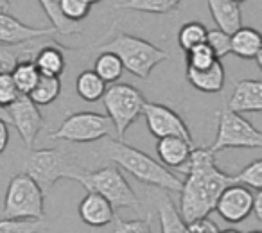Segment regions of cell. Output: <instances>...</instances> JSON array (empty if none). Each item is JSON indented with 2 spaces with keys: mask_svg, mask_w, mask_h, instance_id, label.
Listing matches in <instances>:
<instances>
[{
  "mask_svg": "<svg viewBox=\"0 0 262 233\" xmlns=\"http://www.w3.org/2000/svg\"><path fill=\"white\" fill-rule=\"evenodd\" d=\"M183 172L187 178L180 189V215L185 222L208 217L219 194L232 185V174L217 167L215 154L208 147L192 149Z\"/></svg>",
  "mask_w": 262,
  "mask_h": 233,
  "instance_id": "1",
  "label": "cell"
},
{
  "mask_svg": "<svg viewBox=\"0 0 262 233\" xmlns=\"http://www.w3.org/2000/svg\"><path fill=\"white\" fill-rule=\"evenodd\" d=\"M102 154L112 161L113 165L129 172L133 178L146 185L157 187V189L167 190V192H180L182 189V179L172 174L167 167L151 158L149 154L142 153L137 147H131L124 144L122 140L110 138L101 147Z\"/></svg>",
  "mask_w": 262,
  "mask_h": 233,
  "instance_id": "2",
  "label": "cell"
},
{
  "mask_svg": "<svg viewBox=\"0 0 262 233\" xmlns=\"http://www.w3.org/2000/svg\"><path fill=\"white\" fill-rule=\"evenodd\" d=\"M97 51L115 54L124 68L140 79H147L155 66L169 58L167 51L139 36L122 33V31H119L110 41L99 45Z\"/></svg>",
  "mask_w": 262,
  "mask_h": 233,
  "instance_id": "3",
  "label": "cell"
},
{
  "mask_svg": "<svg viewBox=\"0 0 262 233\" xmlns=\"http://www.w3.org/2000/svg\"><path fill=\"white\" fill-rule=\"evenodd\" d=\"M84 171L76 156L63 149H36L24 161V174L31 176L45 190L52 189L59 179H76Z\"/></svg>",
  "mask_w": 262,
  "mask_h": 233,
  "instance_id": "4",
  "label": "cell"
},
{
  "mask_svg": "<svg viewBox=\"0 0 262 233\" xmlns=\"http://www.w3.org/2000/svg\"><path fill=\"white\" fill-rule=\"evenodd\" d=\"M88 192L102 196L113 208H139L140 199L117 165L110 164L97 171H81L76 178Z\"/></svg>",
  "mask_w": 262,
  "mask_h": 233,
  "instance_id": "5",
  "label": "cell"
},
{
  "mask_svg": "<svg viewBox=\"0 0 262 233\" xmlns=\"http://www.w3.org/2000/svg\"><path fill=\"white\" fill-rule=\"evenodd\" d=\"M102 102H104L106 116L119 135V140H122L129 126L142 115L146 99L139 88L126 83H115L106 88Z\"/></svg>",
  "mask_w": 262,
  "mask_h": 233,
  "instance_id": "6",
  "label": "cell"
},
{
  "mask_svg": "<svg viewBox=\"0 0 262 233\" xmlns=\"http://www.w3.org/2000/svg\"><path fill=\"white\" fill-rule=\"evenodd\" d=\"M45 192L31 176L16 174L11 178L4 197V217L8 219H43Z\"/></svg>",
  "mask_w": 262,
  "mask_h": 233,
  "instance_id": "7",
  "label": "cell"
},
{
  "mask_svg": "<svg viewBox=\"0 0 262 233\" xmlns=\"http://www.w3.org/2000/svg\"><path fill=\"white\" fill-rule=\"evenodd\" d=\"M262 133L243 115L221 108L217 113V135L208 149L214 154L225 149H260Z\"/></svg>",
  "mask_w": 262,
  "mask_h": 233,
  "instance_id": "8",
  "label": "cell"
},
{
  "mask_svg": "<svg viewBox=\"0 0 262 233\" xmlns=\"http://www.w3.org/2000/svg\"><path fill=\"white\" fill-rule=\"evenodd\" d=\"M112 122L106 115L94 111H77L67 116L61 126L54 133H51V140L90 144L101 138H108L112 135Z\"/></svg>",
  "mask_w": 262,
  "mask_h": 233,
  "instance_id": "9",
  "label": "cell"
},
{
  "mask_svg": "<svg viewBox=\"0 0 262 233\" xmlns=\"http://www.w3.org/2000/svg\"><path fill=\"white\" fill-rule=\"evenodd\" d=\"M142 115L146 119V124L149 133L155 138H165V136H180L189 142H192L189 126L185 124L182 116L171 109L169 106L160 102H144Z\"/></svg>",
  "mask_w": 262,
  "mask_h": 233,
  "instance_id": "10",
  "label": "cell"
},
{
  "mask_svg": "<svg viewBox=\"0 0 262 233\" xmlns=\"http://www.w3.org/2000/svg\"><path fill=\"white\" fill-rule=\"evenodd\" d=\"M8 113L9 124L15 126V129L18 131L20 138L24 140L27 149L33 151L34 140H36L38 133L45 126L40 106L34 104L27 95H18V99L8 106Z\"/></svg>",
  "mask_w": 262,
  "mask_h": 233,
  "instance_id": "11",
  "label": "cell"
},
{
  "mask_svg": "<svg viewBox=\"0 0 262 233\" xmlns=\"http://www.w3.org/2000/svg\"><path fill=\"white\" fill-rule=\"evenodd\" d=\"M251 203H253V190L232 183L219 194L214 210L226 222L237 224L251 214Z\"/></svg>",
  "mask_w": 262,
  "mask_h": 233,
  "instance_id": "12",
  "label": "cell"
},
{
  "mask_svg": "<svg viewBox=\"0 0 262 233\" xmlns=\"http://www.w3.org/2000/svg\"><path fill=\"white\" fill-rule=\"evenodd\" d=\"M56 33L52 27H33L16 20L9 13L0 11V45H22L27 41L52 38Z\"/></svg>",
  "mask_w": 262,
  "mask_h": 233,
  "instance_id": "13",
  "label": "cell"
},
{
  "mask_svg": "<svg viewBox=\"0 0 262 233\" xmlns=\"http://www.w3.org/2000/svg\"><path fill=\"white\" fill-rule=\"evenodd\" d=\"M226 108L235 113L262 111V83L258 79H243L233 86Z\"/></svg>",
  "mask_w": 262,
  "mask_h": 233,
  "instance_id": "14",
  "label": "cell"
},
{
  "mask_svg": "<svg viewBox=\"0 0 262 233\" xmlns=\"http://www.w3.org/2000/svg\"><path fill=\"white\" fill-rule=\"evenodd\" d=\"M79 217L90 228H106L115 217V208L102 196L88 192L79 203Z\"/></svg>",
  "mask_w": 262,
  "mask_h": 233,
  "instance_id": "15",
  "label": "cell"
},
{
  "mask_svg": "<svg viewBox=\"0 0 262 233\" xmlns=\"http://www.w3.org/2000/svg\"><path fill=\"white\" fill-rule=\"evenodd\" d=\"M192 142L180 136H165L158 138L157 144V154L160 158V164L169 169H178L183 172L187 161L192 153Z\"/></svg>",
  "mask_w": 262,
  "mask_h": 233,
  "instance_id": "16",
  "label": "cell"
},
{
  "mask_svg": "<svg viewBox=\"0 0 262 233\" xmlns=\"http://www.w3.org/2000/svg\"><path fill=\"white\" fill-rule=\"evenodd\" d=\"M208 11L217 29L226 34H233L243 27V11L233 0H207Z\"/></svg>",
  "mask_w": 262,
  "mask_h": 233,
  "instance_id": "17",
  "label": "cell"
},
{
  "mask_svg": "<svg viewBox=\"0 0 262 233\" xmlns=\"http://www.w3.org/2000/svg\"><path fill=\"white\" fill-rule=\"evenodd\" d=\"M225 66L219 59L203 70L187 68V81L190 83V86L203 91V94H219L225 86Z\"/></svg>",
  "mask_w": 262,
  "mask_h": 233,
  "instance_id": "18",
  "label": "cell"
},
{
  "mask_svg": "<svg viewBox=\"0 0 262 233\" xmlns=\"http://www.w3.org/2000/svg\"><path fill=\"white\" fill-rule=\"evenodd\" d=\"M33 63L36 65L38 72L41 76L49 77H61L65 72V56H63V47H59L56 41L47 40L38 52L34 54Z\"/></svg>",
  "mask_w": 262,
  "mask_h": 233,
  "instance_id": "19",
  "label": "cell"
},
{
  "mask_svg": "<svg viewBox=\"0 0 262 233\" xmlns=\"http://www.w3.org/2000/svg\"><path fill=\"white\" fill-rule=\"evenodd\" d=\"M230 54L241 59H257L262 54V38L257 29L241 27L230 34Z\"/></svg>",
  "mask_w": 262,
  "mask_h": 233,
  "instance_id": "20",
  "label": "cell"
},
{
  "mask_svg": "<svg viewBox=\"0 0 262 233\" xmlns=\"http://www.w3.org/2000/svg\"><path fill=\"white\" fill-rule=\"evenodd\" d=\"M160 217V233H185L187 222L182 219L174 201L169 196H162L157 204Z\"/></svg>",
  "mask_w": 262,
  "mask_h": 233,
  "instance_id": "21",
  "label": "cell"
},
{
  "mask_svg": "<svg viewBox=\"0 0 262 233\" xmlns=\"http://www.w3.org/2000/svg\"><path fill=\"white\" fill-rule=\"evenodd\" d=\"M43 9V13L47 15V18L51 20L52 29L61 36H70V34L81 33V24L70 22L63 16L61 13V0H38Z\"/></svg>",
  "mask_w": 262,
  "mask_h": 233,
  "instance_id": "22",
  "label": "cell"
},
{
  "mask_svg": "<svg viewBox=\"0 0 262 233\" xmlns=\"http://www.w3.org/2000/svg\"><path fill=\"white\" fill-rule=\"evenodd\" d=\"M76 91L83 101L97 102L102 99L106 91V83L94 72V70H84L76 79Z\"/></svg>",
  "mask_w": 262,
  "mask_h": 233,
  "instance_id": "23",
  "label": "cell"
},
{
  "mask_svg": "<svg viewBox=\"0 0 262 233\" xmlns=\"http://www.w3.org/2000/svg\"><path fill=\"white\" fill-rule=\"evenodd\" d=\"M182 0H124L115 4L117 9H129L139 13H151V15H167L178 9Z\"/></svg>",
  "mask_w": 262,
  "mask_h": 233,
  "instance_id": "24",
  "label": "cell"
},
{
  "mask_svg": "<svg viewBox=\"0 0 262 233\" xmlns=\"http://www.w3.org/2000/svg\"><path fill=\"white\" fill-rule=\"evenodd\" d=\"M61 88H63L61 77L40 76L38 83L34 84V88L31 90V94L27 95V97H29L36 106H49L59 97Z\"/></svg>",
  "mask_w": 262,
  "mask_h": 233,
  "instance_id": "25",
  "label": "cell"
},
{
  "mask_svg": "<svg viewBox=\"0 0 262 233\" xmlns=\"http://www.w3.org/2000/svg\"><path fill=\"white\" fill-rule=\"evenodd\" d=\"M40 76L41 74L38 72L33 59H22V61L16 63V66L11 70L13 83H15L16 90L20 91V95H29L31 90L34 88V84L40 79Z\"/></svg>",
  "mask_w": 262,
  "mask_h": 233,
  "instance_id": "26",
  "label": "cell"
},
{
  "mask_svg": "<svg viewBox=\"0 0 262 233\" xmlns=\"http://www.w3.org/2000/svg\"><path fill=\"white\" fill-rule=\"evenodd\" d=\"M94 72L101 77L104 83H115L120 79L124 72V66L120 63V59L112 52H101L99 58L95 59Z\"/></svg>",
  "mask_w": 262,
  "mask_h": 233,
  "instance_id": "27",
  "label": "cell"
},
{
  "mask_svg": "<svg viewBox=\"0 0 262 233\" xmlns=\"http://www.w3.org/2000/svg\"><path fill=\"white\" fill-rule=\"evenodd\" d=\"M207 27L200 22H187L185 26H182V29L178 31V45L183 52L190 51L196 45L205 43L207 38Z\"/></svg>",
  "mask_w": 262,
  "mask_h": 233,
  "instance_id": "28",
  "label": "cell"
},
{
  "mask_svg": "<svg viewBox=\"0 0 262 233\" xmlns=\"http://www.w3.org/2000/svg\"><path fill=\"white\" fill-rule=\"evenodd\" d=\"M232 183L243 185L250 190H262V160H253L237 174H232Z\"/></svg>",
  "mask_w": 262,
  "mask_h": 233,
  "instance_id": "29",
  "label": "cell"
},
{
  "mask_svg": "<svg viewBox=\"0 0 262 233\" xmlns=\"http://www.w3.org/2000/svg\"><path fill=\"white\" fill-rule=\"evenodd\" d=\"M47 228L43 219H0V233H40Z\"/></svg>",
  "mask_w": 262,
  "mask_h": 233,
  "instance_id": "30",
  "label": "cell"
},
{
  "mask_svg": "<svg viewBox=\"0 0 262 233\" xmlns=\"http://www.w3.org/2000/svg\"><path fill=\"white\" fill-rule=\"evenodd\" d=\"M187 54V68H194V70H203V68H208L212 63H215L214 52L210 51L207 43H201V45H196L192 47L190 51L185 52Z\"/></svg>",
  "mask_w": 262,
  "mask_h": 233,
  "instance_id": "31",
  "label": "cell"
},
{
  "mask_svg": "<svg viewBox=\"0 0 262 233\" xmlns=\"http://www.w3.org/2000/svg\"><path fill=\"white\" fill-rule=\"evenodd\" d=\"M205 43L210 47V51L214 52L215 59L221 61L225 56L230 54V34L223 33L221 29H210L207 31V38Z\"/></svg>",
  "mask_w": 262,
  "mask_h": 233,
  "instance_id": "32",
  "label": "cell"
},
{
  "mask_svg": "<svg viewBox=\"0 0 262 233\" xmlns=\"http://www.w3.org/2000/svg\"><path fill=\"white\" fill-rule=\"evenodd\" d=\"M113 231L112 233H153L151 228V219H120L113 217Z\"/></svg>",
  "mask_w": 262,
  "mask_h": 233,
  "instance_id": "33",
  "label": "cell"
},
{
  "mask_svg": "<svg viewBox=\"0 0 262 233\" xmlns=\"http://www.w3.org/2000/svg\"><path fill=\"white\" fill-rule=\"evenodd\" d=\"M92 11V6L86 0H61V13L70 22L81 24Z\"/></svg>",
  "mask_w": 262,
  "mask_h": 233,
  "instance_id": "34",
  "label": "cell"
},
{
  "mask_svg": "<svg viewBox=\"0 0 262 233\" xmlns=\"http://www.w3.org/2000/svg\"><path fill=\"white\" fill-rule=\"evenodd\" d=\"M18 95L20 91L16 90L15 83H13L11 74H0V106L8 108L18 99Z\"/></svg>",
  "mask_w": 262,
  "mask_h": 233,
  "instance_id": "35",
  "label": "cell"
},
{
  "mask_svg": "<svg viewBox=\"0 0 262 233\" xmlns=\"http://www.w3.org/2000/svg\"><path fill=\"white\" fill-rule=\"evenodd\" d=\"M185 233H219V226L212 219L201 217L185 224Z\"/></svg>",
  "mask_w": 262,
  "mask_h": 233,
  "instance_id": "36",
  "label": "cell"
},
{
  "mask_svg": "<svg viewBox=\"0 0 262 233\" xmlns=\"http://www.w3.org/2000/svg\"><path fill=\"white\" fill-rule=\"evenodd\" d=\"M251 212L258 221H262V190H255L253 192V203H251Z\"/></svg>",
  "mask_w": 262,
  "mask_h": 233,
  "instance_id": "37",
  "label": "cell"
},
{
  "mask_svg": "<svg viewBox=\"0 0 262 233\" xmlns=\"http://www.w3.org/2000/svg\"><path fill=\"white\" fill-rule=\"evenodd\" d=\"M9 124H6L4 121H0V154L4 153L6 147L9 144Z\"/></svg>",
  "mask_w": 262,
  "mask_h": 233,
  "instance_id": "38",
  "label": "cell"
},
{
  "mask_svg": "<svg viewBox=\"0 0 262 233\" xmlns=\"http://www.w3.org/2000/svg\"><path fill=\"white\" fill-rule=\"evenodd\" d=\"M0 121H4L6 124H9V113H8V108H2V106H0Z\"/></svg>",
  "mask_w": 262,
  "mask_h": 233,
  "instance_id": "39",
  "label": "cell"
},
{
  "mask_svg": "<svg viewBox=\"0 0 262 233\" xmlns=\"http://www.w3.org/2000/svg\"><path fill=\"white\" fill-rule=\"evenodd\" d=\"M0 11L4 13L9 11V0H0Z\"/></svg>",
  "mask_w": 262,
  "mask_h": 233,
  "instance_id": "40",
  "label": "cell"
},
{
  "mask_svg": "<svg viewBox=\"0 0 262 233\" xmlns=\"http://www.w3.org/2000/svg\"><path fill=\"white\" fill-rule=\"evenodd\" d=\"M219 233H241L239 229H223V231H219Z\"/></svg>",
  "mask_w": 262,
  "mask_h": 233,
  "instance_id": "41",
  "label": "cell"
},
{
  "mask_svg": "<svg viewBox=\"0 0 262 233\" xmlns=\"http://www.w3.org/2000/svg\"><path fill=\"white\" fill-rule=\"evenodd\" d=\"M86 2H88V4H90V6H94V4H99L101 0H86Z\"/></svg>",
  "mask_w": 262,
  "mask_h": 233,
  "instance_id": "42",
  "label": "cell"
},
{
  "mask_svg": "<svg viewBox=\"0 0 262 233\" xmlns=\"http://www.w3.org/2000/svg\"><path fill=\"white\" fill-rule=\"evenodd\" d=\"M233 2H237V4H241V2H244V0H233Z\"/></svg>",
  "mask_w": 262,
  "mask_h": 233,
  "instance_id": "43",
  "label": "cell"
},
{
  "mask_svg": "<svg viewBox=\"0 0 262 233\" xmlns=\"http://www.w3.org/2000/svg\"><path fill=\"white\" fill-rule=\"evenodd\" d=\"M250 233H260V231H250Z\"/></svg>",
  "mask_w": 262,
  "mask_h": 233,
  "instance_id": "44",
  "label": "cell"
}]
</instances>
